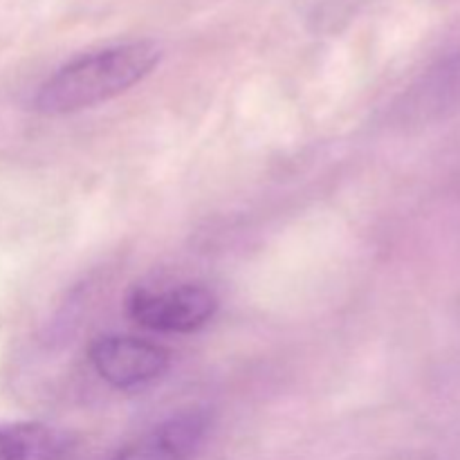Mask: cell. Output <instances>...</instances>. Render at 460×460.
Returning <instances> with one entry per match:
<instances>
[{"label": "cell", "instance_id": "cell-1", "mask_svg": "<svg viewBox=\"0 0 460 460\" xmlns=\"http://www.w3.org/2000/svg\"><path fill=\"white\" fill-rule=\"evenodd\" d=\"M160 58L162 49L153 40H130L81 54L40 84L34 94V111L61 117L119 97L146 79Z\"/></svg>", "mask_w": 460, "mask_h": 460}, {"label": "cell", "instance_id": "cell-2", "mask_svg": "<svg viewBox=\"0 0 460 460\" xmlns=\"http://www.w3.org/2000/svg\"><path fill=\"white\" fill-rule=\"evenodd\" d=\"M126 310L133 322L155 332H193L214 319L218 299L200 283L151 290L137 288L130 292Z\"/></svg>", "mask_w": 460, "mask_h": 460}, {"label": "cell", "instance_id": "cell-3", "mask_svg": "<svg viewBox=\"0 0 460 460\" xmlns=\"http://www.w3.org/2000/svg\"><path fill=\"white\" fill-rule=\"evenodd\" d=\"M88 359L106 385L121 391L151 385L171 367V353L164 346L128 335L97 337L90 344Z\"/></svg>", "mask_w": 460, "mask_h": 460}, {"label": "cell", "instance_id": "cell-4", "mask_svg": "<svg viewBox=\"0 0 460 460\" xmlns=\"http://www.w3.org/2000/svg\"><path fill=\"white\" fill-rule=\"evenodd\" d=\"M209 431L211 413L207 409H184L121 447L111 460H193Z\"/></svg>", "mask_w": 460, "mask_h": 460}, {"label": "cell", "instance_id": "cell-5", "mask_svg": "<svg viewBox=\"0 0 460 460\" xmlns=\"http://www.w3.org/2000/svg\"><path fill=\"white\" fill-rule=\"evenodd\" d=\"M70 436L43 422H9L0 427V460H63Z\"/></svg>", "mask_w": 460, "mask_h": 460}]
</instances>
